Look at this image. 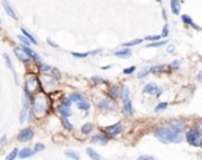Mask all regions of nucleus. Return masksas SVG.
<instances>
[{
	"instance_id": "nucleus-3",
	"label": "nucleus",
	"mask_w": 202,
	"mask_h": 160,
	"mask_svg": "<svg viewBox=\"0 0 202 160\" xmlns=\"http://www.w3.org/2000/svg\"><path fill=\"white\" fill-rule=\"evenodd\" d=\"M39 82H40V87L45 90V92H52L57 88V81L53 76H45L41 75L39 77Z\"/></svg>"
},
{
	"instance_id": "nucleus-18",
	"label": "nucleus",
	"mask_w": 202,
	"mask_h": 160,
	"mask_svg": "<svg viewBox=\"0 0 202 160\" xmlns=\"http://www.w3.org/2000/svg\"><path fill=\"white\" fill-rule=\"evenodd\" d=\"M121 94V88L118 86H111L109 89H108V95L110 96L112 100L117 98Z\"/></svg>"
},
{
	"instance_id": "nucleus-47",
	"label": "nucleus",
	"mask_w": 202,
	"mask_h": 160,
	"mask_svg": "<svg viewBox=\"0 0 202 160\" xmlns=\"http://www.w3.org/2000/svg\"><path fill=\"white\" fill-rule=\"evenodd\" d=\"M52 70V74H53V77L57 80V78H60L62 77V74H60V71L57 69V68H52L51 69Z\"/></svg>"
},
{
	"instance_id": "nucleus-41",
	"label": "nucleus",
	"mask_w": 202,
	"mask_h": 160,
	"mask_svg": "<svg viewBox=\"0 0 202 160\" xmlns=\"http://www.w3.org/2000/svg\"><path fill=\"white\" fill-rule=\"evenodd\" d=\"M73 57H76V58H86L88 56H89V52H72L71 54Z\"/></svg>"
},
{
	"instance_id": "nucleus-49",
	"label": "nucleus",
	"mask_w": 202,
	"mask_h": 160,
	"mask_svg": "<svg viewBox=\"0 0 202 160\" xmlns=\"http://www.w3.org/2000/svg\"><path fill=\"white\" fill-rule=\"evenodd\" d=\"M46 42H47V44H49V45H51L52 48H59V45H58V44H56V43H53L50 38H47V40H46Z\"/></svg>"
},
{
	"instance_id": "nucleus-6",
	"label": "nucleus",
	"mask_w": 202,
	"mask_h": 160,
	"mask_svg": "<svg viewBox=\"0 0 202 160\" xmlns=\"http://www.w3.org/2000/svg\"><path fill=\"white\" fill-rule=\"evenodd\" d=\"M97 107L103 112H114L116 109V104L111 98H102L98 101Z\"/></svg>"
},
{
	"instance_id": "nucleus-28",
	"label": "nucleus",
	"mask_w": 202,
	"mask_h": 160,
	"mask_svg": "<svg viewBox=\"0 0 202 160\" xmlns=\"http://www.w3.org/2000/svg\"><path fill=\"white\" fill-rule=\"evenodd\" d=\"M143 40H144V39H139V38H137V39H134V40H130V42H127V43H124V46H127V48L135 46V45H138V44H141Z\"/></svg>"
},
{
	"instance_id": "nucleus-56",
	"label": "nucleus",
	"mask_w": 202,
	"mask_h": 160,
	"mask_svg": "<svg viewBox=\"0 0 202 160\" xmlns=\"http://www.w3.org/2000/svg\"><path fill=\"white\" fill-rule=\"evenodd\" d=\"M163 18H164V19H167V14H166V12H164V10H163Z\"/></svg>"
},
{
	"instance_id": "nucleus-48",
	"label": "nucleus",
	"mask_w": 202,
	"mask_h": 160,
	"mask_svg": "<svg viewBox=\"0 0 202 160\" xmlns=\"http://www.w3.org/2000/svg\"><path fill=\"white\" fill-rule=\"evenodd\" d=\"M168 34H169V26L166 24V25L163 26V31H162V34H161V36H162L163 38H167Z\"/></svg>"
},
{
	"instance_id": "nucleus-11",
	"label": "nucleus",
	"mask_w": 202,
	"mask_h": 160,
	"mask_svg": "<svg viewBox=\"0 0 202 160\" xmlns=\"http://www.w3.org/2000/svg\"><path fill=\"white\" fill-rule=\"evenodd\" d=\"M123 113L125 116H133V103H131V100L129 97L124 98L123 100Z\"/></svg>"
},
{
	"instance_id": "nucleus-19",
	"label": "nucleus",
	"mask_w": 202,
	"mask_h": 160,
	"mask_svg": "<svg viewBox=\"0 0 202 160\" xmlns=\"http://www.w3.org/2000/svg\"><path fill=\"white\" fill-rule=\"evenodd\" d=\"M34 154L33 150H31L30 147H25V148H23L21 151H19V153H18V157L20 158V159H26V158H30V157H32Z\"/></svg>"
},
{
	"instance_id": "nucleus-38",
	"label": "nucleus",
	"mask_w": 202,
	"mask_h": 160,
	"mask_svg": "<svg viewBox=\"0 0 202 160\" xmlns=\"http://www.w3.org/2000/svg\"><path fill=\"white\" fill-rule=\"evenodd\" d=\"M180 66H181V61H180V60H174L171 63L169 64V68H170V69H173V70L178 69Z\"/></svg>"
},
{
	"instance_id": "nucleus-42",
	"label": "nucleus",
	"mask_w": 202,
	"mask_h": 160,
	"mask_svg": "<svg viewBox=\"0 0 202 160\" xmlns=\"http://www.w3.org/2000/svg\"><path fill=\"white\" fill-rule=\"evenodd\" d=\"M91 81L95 83V84H104L105 83V81L100 77V76H94V77H91Z\"/></svg>"
},
{
	"instance_id": "nucleus-17",
	"label": "nucleus",
	"mask_w": 202,
	"mask_h": 160,
	"mask_svg": "<svg viewBox=\"0 0 202 160\" xmlns=\"http://www.w3.org/2000/svg\"><path fill=\"white\" fill-rule=\"evenodd\" d=\"M114 55H115L116 57H118V58H128V57L131 56V50L125 46V49H121V50L116 51Z\"/></svg>"
},
{
	"instance_id": "nucleus-37",
	"label": "nucleus",
	"mask_w": 202,
	"mask_h": 160,
	"mask_svg": "<svg viewBox=\"0 0 202 160\" xmlns=\"http://www.w3.org/2000/svg\"><path fill=\"white\" fill-rule=\"evenodd\" d=\"M18 153H19V150H17V148H14L7 157H6V159L7 160H13V159H15L17 157H18Z\"/></svg>"
},
{
	"instance_id": "nucleus-34",
	"label": "nucleus",
	"mask_w": 202,
	"mask_h": 160,
	"mask_svg": "<svg viewBox=\"0 0 202 160\" xmlns=\"http://www.w3.org/2000/svg\"><path fill=\"white\" fill-rule=\"evenodd\" d=\"M45 150V145L44 144H41V142H38V144H35L33 147V152L34 154L35 153H39V152H41V151H44Z\"/></svg>"
},
{
	"instance_id": "nucleus-30",
	"label": "nucleus",
	"mask_w": 202,
	"mask_h": 160,
	"mask_svg": "<svg viewBox=\"0 0 202 160\" xmlns=\"http://www.w3.org/2000/svg\"><path fill=\"white\" fill-rule=\"evenodd\" d=\"M149 72H150V66H145V68H143V69L137 74V77H138V78H143V77H145Z\"/></svg>"
},
{
	"instance_id": "nucleus-24",
	"label": "nucleus",
	"mask_w": 202,
	"mask_h": 160,
	"mask_svg": "<svg viewBox=\"0 0 202 160\" xmlns=\"http://www.w3.org/2000/svg\"><path fill=\"white\" fill-rule=\"evenodd\" d=\"M129 94H130L129 87H128V86H122V87H121V94H119V97H121L122 100H124V98L129 97Z\"/></svg>"
},
{
	"instance_id": "nucleus-58",
	"label": "nucleus",
	"mask_w": 202,
	"mask_h": 160,
	"mask_svg": "<svg viewBox=\"0 0 202 160\" xmlns=\"http://www.w3.org/2000/svg\"><path fill=\"white\" fill-rule=\"evenodd\" d=\"M155 1H156V2H161V0H155Z\"/></svg>"
},
{
	"instance_id": "nucleus-25",
	"label": "nucleus",
	"mask_w": 202,
	"mask_h": 160,
	"mask_svg": "<svg viewBox=\"0 0 202 160\" xmlns=\"http://www.w3.org/2000/svg\"><path fill=\"white\" fill-rule=\"evenodd\" d=\"M21 33H23V34H24V36H25V37H26V38H27V39H29V40H30V42H31L33 45H37V44H38V42L34 39L33 36H32L30 32L27 31L26 29H21Z\"/></svg>"
},
{
	"instance_id": "nucleus-4",
	"label": "nucleus",
	"mask_w": 202,
	"mask_h": 160,
	"mask_svg": "<svg viewBox=\"0 0 202 160\" xmlns=\"http://www.w3.org/2000/svg\"><path fill=\"white\" fill-rule=\"evenodd\" d=\"M39 87H40L39 78L37 76H33V75H29L27 78H26V88H25V90L29 92L30 94H33V93L38 92Z\"/></svg>"
},
{
	"instance_id": "nucleus-40",
	"label": "nucleus",
	"mask_w": 202,
	"mask_h": 160,
	"mask_svg": "<svg viewBox=\"0 0 202 160\" xmlns=\"http://www.w3.org/2000/svg\"><path fill=\"white\" fill-rule=\"evenodd\" d=\"M27 114H29V110H26V109H23V110H21V113H20V115H19V122H20V124H23V122L25 121V119L27 118Z\"/></svg>"
},
{
	"instance_id": "nucleus-36",
	"label": "nucleus",
	"mask_w": 202,
	"mask_h": 160,
	"mask_svg": "<svg viewBox=\"0 0 202 160\" xmlns=\"http://www.w3.org/2000/svg\"><path fill=\"white\" fill-rule=\"evenodd\" d=\"M166 43H167V40H162V42H159V40H156L155 43H151V44H149L147 48H161V46L166 45Z\"/></svg>"
},
{
	"instance_id": "nucleus-50",
	"label": "nucleus",
	"mask_w": 202,
	"mask_h": 160,
	"mask_svg": "<svg viewBox=\"0 0 202 160\" xmlns=\"http://www.w3.org/2000/svg\"><path fill=\"white\" fill-rule=\"evenodd\" d=\"M138 159L139 160H153L154 159V157H151V156H141Z\"/></svg>"
},
{
	"instance_id": "nucleus-45",
	"label": "nucleus",
	"mask_w": 202,
	"mask_h": 160,
	"mask_svg": "<svg viewBox=\"0 0 202 160\" xmlns=\"http://www.w3.org/2000/svg\"><path fill=\"white\" fill-rule=\"evenodd\" d=\"M71 103H72V100L70 98V96H69V97L64 96V97L62 98V104H64V106H67V107H71Z\"/></svg>"
},
{
	"instance_id": "nucleus-52",
	"label": "nucleus",
	"mask_w": 202,
	"mask_h": 160,
	"mask_svg": "<svg viewBox=\"0 0 202 160\" xmlns=\"http://www.w3.org/2000/svg\"><path fill=\"white\" fill-rule=\"evenodd\" d=\"M174 51H175V46H174V45H169V46H168V52H169V54H173Z\"/></svg>"
},
{
	"instance_id": "nucleus-9",
	"label": "nucleus",
	"mask_w": 202,
	"mask_h": 160,
	"mask_svg": "<svg viewBox=\"0 0 202 160\" xmlns=\"http://www.w3.org/2000/svg\"><path fill=\"white\" fill-rule=\"evenodd\" d=\"M34 136V132L31 128H24L23 130H20V133L18 134V140L21 142H27L30 140H32Z\"/></svg>"
},
{
	"instance_id": "nucleus-5",
	"label": "nucleus",
	"mask_w": 202,
	"mask_h": 160,
	"mask_svg": "<svg viewBox=\"0 0 202 160\" xmlns=\"http://www.w3.org/2000/svg\"><path fill=\"white\" fill-rule=\"evenodd\" d=\"M200 135L201 133L198 130V129H190L187 134H186V139H187V142L190 145V146H194V147H198L200 146Z\"/></svg>"
},
{
	"instance_id": "nucleus-2",
	"label": "nucleus",
	"mask_w": 202,
	"mask_h": 160,
	"mask_svg": "<svg viewBox=\"0 0 202 160\" xmlns=\"http://www.w3.org/2000/svg\"><path fill=\"white\" fill-rule=\"evenodd\" d=\"M32 112H33L35 118H41L44 116L49 108H50V101L49 97L45 93H35L33 96V101H32Z\"/></svg>"
},
{
	"instance_id": "nucleus-55",
	"label": "nucleus",
	"mask_w": 202,
	"mask_h": 160,
	"mask_svg": "<svg viewBox=\"0 0 202 160\" xmlns=\"http://www.w3.org/2000/svg\"><path fill=\"white\" fill-rule=\"evenodd\" d=\"M111 68V65H105V66H102V69L103 70H108V69H110Z\"/></svg>"
},
{
	"instance_id": "nucleus-32",
	"label": "nucleus",
	"mask_w": 202,
	"mask_h": 160,
	"mask_svg": "<svg viewBox=\"0 0 202 160\" xmlns=\"http://www.w3.org/2000/svg\"><path fill=\"white\" fill-rule=\"evenodd\" d=\"M167 108H168V102H160L155 107V112H162V110H166Z\"/></svg>"
},
{
	"instance_id": "nucleus-35",
	"label": "nucleus",
	"mask_w": 202,
	"mask_h": 160,
	"mask_svg": "<svg viewBox=\"0 0 202 160\" xmlns=\"http://www.w3.org/2000/svg\"><path fill=\"white\" fill-rule=\"evenodd\" d=\"M62 122H63V126L64 128H66L67 130H72L73 129V126H72V124L67 120V118H62Z\"/></svg>"
},
{
	"instance_id": "nucleus-44",
	"label": "nucleus",
	"mask_w": 202,
	"mask_h": 160,
	"mask_svg": "<svg viewBox=\"0 0 202 160\" xmlns=\"http://www.w3.org/2000/svg\"><path fill=\"white\" fill-rule=\"evenodd\" d=\"M18 38H19V39H20V42H21V43H24V45H26V46H30V44H32V43H31V42H30V40H29V39H27L24 34L18 36Z\"/></svg>"
},
{
	"instance_id": "nucleus-1",
	"label": "nucleus",
	"mask_w": 202,
	"mask_h": 160,
	"mask_svg": "<svg viewBox=\"0 0 202 160\" xmlns=\"http://www.w3.org/2000/svg\"><path fill=\"white\" fill-rule=\"evenodd\" d=\"M154 135L162 142V144H180L183 140L181 133L174 132L170 127H157L154 130Z\"/></svg>"
},
{
	"instance_id": "nucleus-7",
	"label": "nucleus",
	"mask_w": 202,
	"mask_h": 160,
	"mask_svg": "<svg viewBox=\"0 0 202 160\" xmlns=\"http://www.w3.org/2000/svg\"><path fill=\"white\" fill-rule=\"evenodd\" d=\"M143 94H149V95H155L156 97L161 95L163 93V89H161L159 86H156L155 83H148L144 86L143 88Z\"/></svg>"
},
{
	"instance_id": "nucleus-15",
	"label": "nucleus",
	"mask_w": 202,
	"mask_h": 160,
	"mask_svg": "<svg viewBox=\"0 0 202 160\" xmlns=\"http://www.w3.org/2000/svg\"><path fill=\"white\" fill-rule=\"evenodd\" d=\"M2 6H4V8H5L6 13H7V14H8L11 18H13V19H17V14H15L14 10L12 8V6L10 5V2H8L7 0H2Z\"/></svg>"
},
{
	"instance_id": "nucleus-14",
	"label": "nucleus",
	"mask_w": 202,
	"mask_h": 160,
	"mask_svg": "<svg viewBox=\"0 0 202 160\" xmlns=\"http://www.w3.org/2000/svg\"><path fill=\"white\" fill-rule=\"evenodd\" d=\"M91 141H92V142H95V144L105 145V144H106V141H108V138H106V135H105V134H103V133H97V134H95V135L92 136Z\"/></svg>"
},
{
	"instance_id": "nucleus-23",
	"label": "nucleus",
	"mask_w": 202,
	"mask_h": 160,
	"mask_svg": "<svg viewBox=\"0 0 202 160\" xmlns=\"http://www.w3.org/2000/svg\"><path fill=\"white\" fill-rule=\"evenodd\" d=\"M166 71V65L163 64H160V65H154V66H150V72L153 74H162Z\"/></svg>"
},
{
	"instance_id": "nucleus-59",
	"label": "nucleus",
	"mask_w": 202,
	"mask_h": 160,
	"mask_svg": "<svg viewBox=\"0 0 202 160\" xmlns=\"http://www.w3.org/2000/svg\"><path fill=\"white\" fill-rule=\"evenodd\" d=\"M0 23H1V19H0Z\"/></svg>"
},
{
	"instance_id": "nucleus-54",
	"label": "nucleus",
	"mask_w": 202,
	"mask_h": 160,
	"mask_svg": "<svg viewBox=\"0 0 202 160\" xmlns=\"http://www.w3.org/2000/svg\"><path fill=\"white\" fill-rule=\"evenodd\" d=\"M100 52H101V50H95V51H90L89 55H97V54H100Z\"/></svg>"
},
{
	"instance_id": "nucleus-46",
	"label": "nucleus",
	"mask_w": 202,
	"mask_h": 160,
	"mask_svg": "<svg viewBox=\"0 0 202 160\" xmlns=\"http://www.w3.org/2000/svg\"><path fill=\"white\" fill-rule=\"evenodd\" d=\"M135 71H136V66L133 65V66H130V68H128V69H124V70H123V74H124V75H131V74H134Z\"/></svg>"
},
{
	"instance_id": "nucleus-29",
	"label": "nucleus",
	"mask_w": 202,
	"mask_h": 160,
	"mask_svg": "<svg viewBox=\"0 0 202 160\" xmlns=\"http://www.w3.org/2000/svg\"><path fill=\"white\" fill-rule=\"evenodd\" d=\"M2 57H4V61H5V64H6V66H7L8 69L13 70V63H12V61H11L10 56H8L7 54H4V55H2Z\"/></svg>"
},
{
	"instance_id": "nucleus-27",
	"label": "nucleus",
	"mask_w": 202,
	"mask_h": 160,
	"mask_svg": "<svg viewBox=\"0 0 202 160\" xmlns=\"http://www.w3.org/2000/svg\"><path fill=\"white\" fill-rule=\"evenodd\" d=\"M86 153H88V156H89L91 159H101V156H100V154H97V153H96V151H95V150H92L91 147L86 148Z\"/></svg>"
},
{
	"instance_id": "nucleus-13",
	"label": "nucleus",
	"mask_w": 202,
	"mask_h": 160,
	"mask_svg": "<svg viewBox=\"0 0 202 160\" xmlns=\"http://www.w3.org/2000/svg\"><path fill=\"white\" fill-rule=\"evenodd\" d=\"M13 51H14V55L18 57V60H20L23 62H29L30 61V57L26 55V52L21 48H15Z\"/></svg>"
},
{
	"instance_id": "nucleus-20",
	"label": "nucleus",
	"mask_w": 202,
	"mask_h": 160,
	"mask_svg": "<svg viewBox=\"0 0 202 160\" xmlns=\"http://www.w3.org/2000/svg\"><path fill=\"white\" fill-rule=\"evenodd\" d=\"M77 108L79 109V110H84V112H88L90 108H91V104H90V102L84 97L83 100H80V101H78L77 102Z\"/></svg>"
},
{
	"instance_id": "nucleus-43",
	"label": "nucleus",
	"mask_w": 202,
	"mask_h": 160,
	"mask_svg": "<svg viewBox=\"0 0 202 160\" xmlns=\"http://www.w3.org/2000/svg\"><path fill=\"white\" fill-rule=\"evenodd\" d=\"M65 156L69 157V158H71V159H79V156L76 152H73V151H66Z\"/></svg>"
},
{
	"instance_id": "nucleus-57",
	"label": "nucleus",
	"mask_w": 202,
	"mask_h": 160,
	"mask_svg": "<svg viewBox=\"0 0 202 160\" xmlns=\"http://www.w3.org/2000/svg\"><path fill=\"white\" fill-rule=\"evenodd\" d=\"M200 146H201V148H202V139L200 140Z\"/></svg>"
},
{
	"instance_id": "nucleus-53",
	"label": "nucleus",
	"mask_w": 202,
	"mask_h": 160,
	"mask_svg": "<svg viewBox=\"0 0 202 160\" xmlns=\"http://www.w3.org/2000/svg\"><path fill=\"white\" fill-rule=\"evenodd\" d=\"M5 140H6V135H2V136L0 138V146H1V145L5 142Z\"/></svg>"
},
{
	"instance_id": "nucleus-10",
	"label": "nucleus",
	"mask_w": 202,
	"mask_h": 160,
	"mask_svg": "<svg viewBox=\"0 0 202 160\" xmlns=\"http://www.w3.org/2000/svg\"><path fill=\"white\" fill-rule=\"evenodd\" d=\"M168 125L169 127L171 128L174 132H176V133H183V132H184V128H186V125H184L183 121H181V120H175V119L170 120Z\"/></svg>"
},
{
	"instance_id": "nucleus-8",
	"label": "nucleus",
	"mask_w": 202,
	"mask_h": 160,
	"mask_svg": "<svg viewBox=\"0 0 202 160\" xmlns=\"http://www.w3.org/2000/svg\"><path fill=\"white\" fill-rule=\"evenodd\" d=\"M122 132H123V126H122L121 122L115 124V125H112V126H109V127L105 128V133H106L109 136H111V138L118 136Z\"/></svg>"
},
{
	"instance_id": "nucleus-31",
	"label": "nucleus",
	"mask_w": 202,
	"mask_h": 160,
	"mask_svg": "<svg viewBox=\"0 0 202 160\" xmlns=\"http://www.w3.org/2000/svg\"><path fill=\"white\" fill-rule=\"evenodd\" d=\"M70 98L72 100V102H78V101H80V100H83L84 98V96L82 95V94H79V93H72L71 95H70Z\"/></svg>"
},
{
	"instance_id": "nucleus-51",
	"label": "nucleus",
	"mask_w": 202,
	"mask_h": 160,
	"mask_svg": "<svg viewBox=\"0 0 202 160\" xmlns=\"http://www.w3.org/2000/svg\"><path fill=\"white\" fill-rule=\"evenodd\" d=\"M196 81H198L199 83H201L202 84V71H200V72L196 75Z\"/></svg>"
},
{
	"instance_id": "nucleus-12",
	"label": "nucleus",
	"mask_w": 202,
	"mask_h": 160,
	"mask_svg": "<svg viewBox=\"0 0 202 160\" xmlns=\"http://www.w3.org/2000/svg\"><path fill=\"white\" fill-rule=\"evenodd\" d=\"M21 49L26 52V55L30 57V60H33V61H35V62H40V56L34 51V50H32L30 46H26V45H24V46H21Z\"/></svg>"
},
{
	"instance_id": "nucleus-39",
	"label": "nucleus",
	"mask_w": 202,
	"mask_h": 160,
	"mask_svg": "<svg viewBox=\"0 0 202 160\" xmlns=\"http://www.w3.org/2000/svg\"><path fill=\"white\" fill-rule=\"evenodd\" d=\"M161 38H162V36H160V34H153V36H147L144 39L150 40V42H156V40H160Z\"/></svg>"
},
{
	"instance_id": "nucleus-21",
	"label": "nucleus",
	"mask_w": 202,
	"mask_h": 160,
	"mask_svg": "<svg viewBox=\"0 0 202 160\" xmlns=\"http://www.w3.org/2000/svg\"><path fill=\"white\" fill-rule=\"evenodd\" d=\"M58 112H59V114L62 115V118H67V119H69V118L71 116V114H72L70 107L64 106V104H60V106L58 107Z\"/></svg>"
},
{
	"instance_id": "nucleus-22",
	"label": "nucleus",
	"mask_w": 202,
	"mask_h": 160,
	"mask_svg": "<svg viewBox=\"0 0 202 160\" xmlns=\"http://www.w3.org/2000/svg\"><path fill=\"white\" fill-rule=\"evenodd\" d=\"M182 22L184 23V24H187V25H189V26H192L193 29H195V30H198V31H200L201 29H200V26H198L194 22H193V19L188 16V14H183L182 16Z\"/></svg>"
},
{
	"instance_id": "nucleus-26",
	"label": "nucleus",
	"mask_w": 202,
	"mask_h": 160,
	"mask_svg": "<svg viewBox=\"0 0 202 160\" xmlns=\"http://www.w3.org/2000/svg\"><path fill=\"white\" fill-rule=\"evenodd\" d=\"M92 129H94V126L91 125V124H85V125H83L82 128H80V132H82V134H90L91 132H92Z\"/></svg>"
},
{
	"instance_id": "nucleus-16",
	"label": "nucleus",
	"mask_w": 202,
	"mask_h": 160,
	"mask_svg": "<svg viewBox=\"0 0 202 160\" xmlns=\"http://www.w3.org/2000/svg\"><path fill=\"white\" fill-rule=\"evenodd\" d=\"M170 8L173 14L178 16L180 11H181V1L180 0H170Z\"/></svg>"
},
{
	"instance_id": "nucleus-33",
	"label": "nucleus",
	"mask_w": 202,
	"mask_h": 160,
	"mask_svg": "<svg viewBox=\"0 0 202 160\" xmlns=\"http://www.w3.org/2000/svg\"><path fill=\"white\" fill-rule=\"evenodd\" d=\"M38 69H39V71H43V72H47V71H50L52 68L49 65V64H45V63H40L38 64Z\"/></svg>"
}]
</instances>
